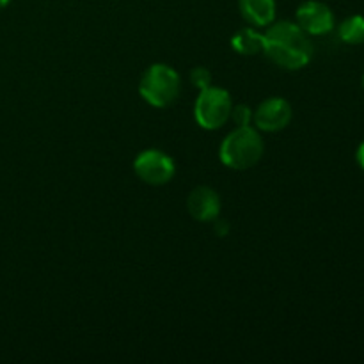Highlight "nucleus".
I'll use <instances>...</instances> for the list:
<instances>
[{"mask_svg":"<svg viewBox=\"0 0 364 364\" xmlns=\"http://www.w3.org/2000/svg\"><path fill=\"white\" fill-rule=\"evenodd\" d=\"M263 53L276 66L297 71L311 63L313 45L295 21L281 20L270 23L263 34Z\"/></svg>","mask_w":364,"mask_h":364,"instance_id":"nucleus-1","label":"nucleus"},{"mask_svg":"<svg viewBox=\"0 0 364 364\" xmlns=\"http://www.w3.org/2000/svg\"><path fill=\"white\" fill-rule=\"evenodd\" d=\"M263 151H265V142L256 128L237 127L220 142L219 159L228 169L245 171L255 167L262 160Z\"/></svg>","mask_w":364,"mask_h":364,"instance_id":"nucleus-2","label":"nucleus"},{"mask_svg":"<svg viewBox=\"0 0 364 364\" xmlns=\"http://www.w3.org/2000/svg\"><path fill=\"white\" fill-rule=\"evenodd\" d=\"M181 80L174 68L164 63H155L142 73L139 82V95L148 105L166 109L180 96Z\"/></svg>","mask_w":364,"mask_h":364,"instance_id":"nucleus-3","label":"nucleus"},{"mask_svg":"<svg viewBox=\"0 0 364 364\" xmlns=\"http://www.w3.org/2000/svg\"><path fill=\"white\" fill-rule=\"evenodd\" d=\"M233 109V102L226 89L208 85L201 89L198 100L194 103V117L196 123L203 130H219L228 123Z\"/></svg>","mask_w":364,"mask_h":364,"instance_id":"nucleus-4","label":"nucleus"},{"mask_svg":"<svg viewBox=\"0 0 364 364\" xmlns=\"http://www.w3.org/2000/svg\"><path fill=\"white\" fill-rule=\"evenodd\" d=\"M134 171L141 181L160 187L173 180L176 174V166L167 153L160 149H144L134 160Z\"/></svg>","mask_w":364,"mask_h":364,"instance_id":"nucleus-5","label":"nucleus"},{"mask_svg":"<svg viewBox=\"0 0 364 364\" xmlns=\"http://www.w3.org/2000/svg\"><path fill=\"white\" fill-rule=\"evenodd\" d=\"M291 117H294V109H291L290 102L279 98V96H274V98L259 103L258 109L252 114V123L256 124L258 130L276 134L290 124Z\"/></svg>","mask_w":364,"mask_h":364,"instance_id":"nucleus-6","label":"nucleus"},{"mask_svg":"<svg viewBox=\"0 0 364 364\" xmlns=\"http://www.w3.org/2000/svg\"><path fill=\"white\" fill-rule=\"evenodd\" d=\"M295 23L308 36H323L334 28V14L327 4L308 0L299 6L295 13Z\"/></svg>","mask_w":364,"mask_h":364,"instance_id":"nucleus-7","label":"nucleus"},{"mask_svg":"<svg viewBox=\"0 0 364 364\" xmlns=\"http://www.w3.org/2000/svg\"><path fill=\"white\" fill-rule=\"evenodd\" d=\"M187 208L192 219L198 220V223H213L215 219H219L223 203H220L219 194L213 188L196 187L188 194Z\"/></svg>","mask_w":364,"mask_h":364,"instance_id":"nucleus-8","label":"nucleus"},{"mask_svg":"<svg viewBox=\"0 0 364 364\" xmlns=\"http://www.w3.org/2000/svg\"><path fill=\"white\" fill-rule=\"evenodd\" d=\"M238 9L251 27H269L276 21V0H238Z\"/></svg>","mask_w":364,"mask_h":364,"instance_id":"nucleus-9","label":"nucleus"},{"mask_svg":"<svg viewBox=\"0 0 364 364\" xmlns=\"http://www.w3.org/2000/svg\"><path fill=\"white\" fill-rule=\"evenodd\" d=\"M231 46L240 55H256L263 53V34L252 27L240 28L231 38Z\"/></svg>","mask_w":364,"mask_h":364,"instance_id":"nucleus-10","label":"nucleus"},{"mask_svg":"<svg viewBox=\"0 0 364 364\" xmlns=\"http://www.w3.org/2000/svg\"><path fill=\"white\" fill-rule=\"evenodd\" d=\"M340 39L347 45H363L364 43V16L361 14H354L348 16L347 20L341 21L340 28Z\"/></svg>","mask_w":364,"mask_h":364,"instance_id":"nucleus-11","label":"nucleus"},{"mask_svg":"<svg viewBox=\"0 0 364 364\" xmlns=\"http://www.w3.org/2000/svg\"><path fill=\"white\" fill-rule=\"evenodd\" d=\"M252 114L255 112L251 110V107L245 105V103H240V105H233L230 119H233V123L237 124V127H251Z\"/></svg>","mask_w":364,"mask_h":364,"instance_id":"nucleus-12","label":"nucleus"},{"mask_svg":"<svg viewBox=\"0 0 364 364\" xmlns=\"http://www.w3.org/2000/svg\"><path fill=\"white\" fill-rule=\"evenodd\" d=\"M191 82L194 87H198L201 91V89L212 85V73L205 66H198L191 71Z\"/></svg>","mask_w":364,"mask_h":364,"instance_id":"nucleus-13","label":"nucleus"},{"mask_svg":"<svg viewBox=\"0 0 364 364\" xmlns=\"http://www.w3.org/2000/svg\"><path fill=\"white\" fill-rule=\"evenodd\" d=\"M213 224H215L217 237H226V235L230 233V223H228V220L215 219V220H213Z\"/></svg>","mask_w":364,"mask_h":364,"instance_id":"nucleus-14","label":"nucleus"},{"mask_svg":"<svg viewBox=\"0 0 364 364\" xmlns=\"http://www.w3.org/2000/svg\"><path fill=\"white\" fill-rule=\"evenodd\" d=\"M355 160H358L359 167H361V169L364 171V141L361 142V144H359L358 151H355Z\"/></svg>","mask_w":364,"mask_h":364,"instance_id":"nucleus-15","label":"nucleus"},{"mask_svg":"<svg viewBox=\"0 0 364 364\" xmlns=\"http://www.w3.org/2000/svg\"><path fill=\"white\" fill-rule=\"evenodd\" d=\"M9 2L11 0H0V9H4V7H6Z\"/></svg>","mask_w":364,"mask_h":364,"instance_id":"nucleus-16","label":"nucleus"},{"mask_svg":"<svg viewBox=\"0 0 364 364\" xmlns=\"http://www.w3.org/2000/svg\"><path fill=\"white\" fill-rule=\"evenodd\" d=\"M361 85H363V89H364V75H363V80H361Z\"/></svg>","mask_w":364,"mask_h":364,"instance_id":"nucleus-17","label":"nucleus"}]
</instances>
